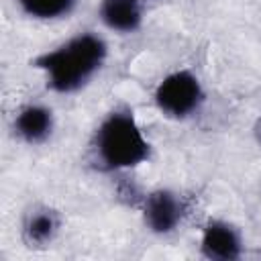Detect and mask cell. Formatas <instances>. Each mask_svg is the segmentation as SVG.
<instances>
[{"instance_id": "cell-1", "label": "cell", "mask_w": 261, "mask_h": 261, "mask_svg": "<svg viewBox=\"0 0 261 261\" xmlns=\"http://www.w3.org/2000/svg\"><path fill=\"white\" fill-rule=\"evenodd\" d=\"M106 43L96 35H77L57 49L43 53L35 63L47 73V84L61 94L80 90L102 65Z\"/></svg>"}, {"instance_id": "cell-2", "label": "cell", "mask_w": 261, "mask_h": 261, "mask_svg": "<svg viewBox=\"0 0 261 261\" xmlns=\"http://www.w3.org/2000/svg\"><path fill=\"white\" fill-rule=\"evenodd\" d=\"M94 147L106 169L135 167L149 157V143L130 112L108 114L96 130Z\"/></svg>"}, {"instance_id": "cell-3", "label": "cell", "mask_w": 261, "mask_h": 261, "mask_svg": "<svg viewBox=\"0 0 261 261\" xmlns=\"http://www.w3.org/2000/svg\"><path fill=\"white\" fill-rule=\"evenodd\" d=\"M202 98L204 94H202L200 82L190 71H175L167 75L155 92L157 106L165 114L175 118H184L192 114L200 106Z\"/></svg>"}, {"instance_id": "cell-4", "label": "cell", "mask_w": 261, "mask_h": 261, "mask_svg": "<svg viewBox=\"0 0 261 261\" xmlns=\"http://www.w3.org/2000/svg\"><path fill=\"white\" fill-rule=\"evenodd\" d=\"M181 218V204L169 190H157L149 194L145 202V222L153 232H171Z\"/></svg>"}, {"instance_id": "cell-5", "label": "cell", "mask_w": 261, "mask_h": 261, "mask_svg": "<svg viewBox=\"0 0 261 261\" xmlns=\"http://www.w3.org/2000/svg\"><path fill=\"white\" fill-rule=\"evenodd\" d=\"M202 253L208 259H237L241 255V239L237 230L226 222H210L202 234Z\"/></svg>"}, {"instance_id": "cell-6", "label": "cell", "mask_w": 261, "mask_h": 261, "mask_svg": "<svg viewBox=\"0 0 261 261\" xmlns=\"http://www.w3.org/2000/svg\"><path fill=\"white\" fill-rule=\"evenodd\" d=\"M14 128L18 137H22L27 143H41L49 137L53 128L51 110H47L45 106H27L18 112Z\"/></svg>"}, {"instance_id": "cell-7", "label": "cell", "mask_w": 261, "mask_h": 261, "mask_svg": "<svg viewBox=\"0 0 261 261\" xmlns=\"http://www.w3.org/2000/svg\"><path fill=\"white\" fill-rule=\"evenodd\" d=\"M100 16L106 27L120 33H130L141 24V8L137 0H102Z\"/></svg>"}, {"instance_id": "cell-8", "label": "cell", "mask_w": 261, "mask_h": 261, "mask_svg": "<svg viewBox=\"0 0 261 261\" xmlns=\"http://www.w3.org/2000/svg\"><path fill=\"white\" fill-rule=\"evenodd\" d=\"M57 230V218L51 210H39L29 216L27 226H24V237L33 245H45L47 241L53 239Z\"/></svg>"}, {"instance_id": "cell-9", "label": "cell", "mask_w": 261, "mask_h": 261, "mask_svg": "<svg viewBox=\"0 0 261 261\" xmlns=\"http://www.w3.org/2000/svg\"><path fill=\"white\" fill-rule=\"evenodd\" d=\"M73 4H75V0H20L22 10L35 18L63 16L73 8Z\"/></svg>"}, {"instance_id": "cell-10", "label": "cell", "mask_w": 261, "mask_h": 261, "mask_svg": "<svg viewBox=\"0 0 261 261\" xmlns=\"http://www.w3.org/2000/svg\"><path fill=\"white\" fill-rule=\"evenodd\" d=\"M255 137H257V141L261 143V118H259L257 124H255Z\"/></svg>"}]
</instances>
